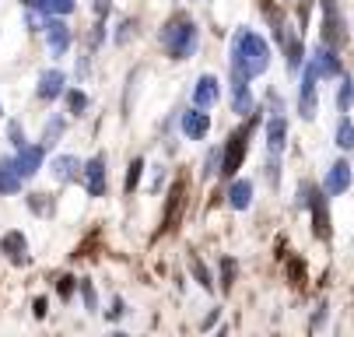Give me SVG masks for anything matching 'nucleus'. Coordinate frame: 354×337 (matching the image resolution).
<instances>
[{
	"mask_svg": "<svg viewBox=\"0 0 354 337\" xmlns=\"http://www.w3.org/2000/svg\"><path fill=\"white\" fill-rule=\"evenodd\" d=\"M228 67H232V78H257L270 67V46L263 35L249 32V28H239L235 39H232V57H228Z\"/></svg>",
	"mask_w": 354,
	"mask_h": 337,
	"instance_id": "f257e3e1",
	"label": "nucleus"
},
{
	"mask_svg": "<svg viewBox=\"0 0 354 337\" xmlns=\"http://www.w3.org/2000/svg\"><path fill=\"white\" fill-rule=\"evenodd\" d=\"M196 25L186 18V15H172L162 28V46L172 60H189L193 50H196Z\"/></svg>",
	"mask_w": 354,
	"mask_h": 337,
	"instance_id": "f03ea898",
	"label": "nucleus"
},
{
	"mask_svg": "<svg viewBox=\"0 0 354 337\" xmlns=\"http://www.w3.org/2000/svg\"><path fill=\"white\" fill-rule=\"evenodd\" d=\"M252 127H257V120H249L245 127H239V130L228 137V144L221 148V172H225L228 179L242 169V158H245V148H249V134H252Z\"/></svg>",
	"mask_w": 354,
	"mask_h": 337,
	"instance_id": "7ed1b4c3",
	"label": "nucleus"
},
{
	"mask_svg": "<svg viewBox=\"0 0 354 337\" xmlns=\"http://www.w3.org/2000/svg\"><path fill=\"white\" fill-rule=\"evenodd\" d=\"M301 204L313 208V232L316 239H330V208H326V197L319 190H313L309 183H301Z\"/></svg>",
	"mask_w": 354,
	"mask_h": 337,
	"instance_id": "20e7f679",
	"label": "nucleus"
},
{
	"mask_svg": "<svg viewBox=\"0 0 354 337\" xmlns=\"http://www.w3.org/2000/svg\"><path fill=\"white\" fill-rule=\"evenodd\" d=\"M323 42L333 46V50H340V46L347 42V28H344L337 0H323Z\"/></svg>",
	"mask_w": 354,
	"mask_h": 337,
	"instance_id": "39448f33",
	"label": "nucleus"
},
{
	"mask_svg": "<svg viewBox=\"0 0 354 337\" xmlns=\"http://www.w3.org/2000/svg\"><path fill=\"white\" fill-rule=\"evenodd\" d=\"M316 81H319V71L309 64L306 74H301V88H298V113L301 120H316Z\"/></svg>",
	"mask_w": 354,
	"mask_h": 337,
	"instance_id": "423d86ee",
	"label": "nucleus"
},
{
	"mask_svg": "<svg viewBox=\"0 0 354 337\" xmlns=\"http://www.w3.org/2000/svg\"><path fill=\"white\" fill-rule=\"evenodd\" d=\"M42 32H46V42H49V53H53V57H64L71 50V28H67V21L60 15L49 18L42 25Z\"/></svg>",
	"mask_w": 354,
	"mask_h": 337,
	"instance_id": "0eeeda50",
	"label": "nucleus"
},
{
	"mask_svg": "<svg viewBox=\"0 0 354 337\" xmlns=\"http://www.w3.org/2000/svg\"><path fill=\"white\" fill-rule=\"evenodd\" d=\"M274 32H277V39H281V50H284L288 71H298L301 60H306V46H301V35H298V32H288V25H277Z\"/></svg>",
	"mask_w": 354,
	"mask_h": 337,
	"instance_id": "6e6552de",
	"label": "nucleus"
},
{
	"mask_svg": "<svg viewBox=\"0 0 354 337\" xmlns=\"http://www.w3.org/2000/svg\"><path fill=\"white\" fill-rule=\"evenodd\" d=\"M84 190L91 197H106V155H95L84 165Z\"/></svg>",
	"mask_w": 354,
	"mask_h": 337,
	"instance_id": "1a4fd4ad",
	"label": "nucleus"
},
{
	"mask_svg": "<svg viewBox=\"0 0 354 337\" xmlns=\"http://www.w3.org/2000/svg\"><path fill=\"white\" fill-rule=\"evenodd\" d=\"M42 155H46V144H25V148H18V158H15L18 172L25 179H32L42 169Z\"/></svg>",
	"mask_w": 354,
	"mask_h": 337,
	"instance_id": "9d476101",
	"label": "nucleus"
},
{
	"mask_svg": "<svg viewBox=\"0 0 354 337\" xmlns=\"http://www.w3.org/2000/svg\"><path fill=\"white\" fill-rule=\"evenodd\" d=\"M309 64L319 71V78H337L340 74V57H337V50L333 46H316V53L309 57Z\"/></svg>",
	"mask_w": 354,
	"mask_h": 337,
	"instance_id": "9b49d317",
	"label": "nucleus"
},
{
	"mask_svg": "<svg viewBox=\"0 0 354 337\" xmlns=\"http://www.w3.org/2000/svg\"><path fill=\"white\" fill-rule=\"evenodd\" d=\"M207 130H211V116L200 109V106L189 109V113H183V134H186L189 140H204Z\"/></svg>",
	"mask_w": 354,
	"mask_h": 337,
	"instance_id": "f8f14e48",
	"label": "nucleus"
},
{
	"mask_svg": "<svg viewBox=\"0 0 354 337\" xmlns=\"http://www.w3.org/2000/svg\"><path fill=\"white\" fill-rule=\"evenodd\" d=\"M64 84H67L64 71H46V74L39 78V99H42V102L60 99V95H64Z\"/></svg>",
	"mask_w": 354,
	"mask_h": 337,
	"instance_id": "ddd939ff",
	"label": "nucleus"
},
{
	"mask_svg": "<svg viewBox=\"0 0 354 337\" xmlns=\"http://www.w3.org/2000/svg\"><path fill=\"white\" fill-rule=\"evenodd\" d=\"M193 102H196L200 109H211V106L218 102V78H211V74L200 78L196 88H193Z\"/></svg>",
	"mask_w": 354,
	"mask_h": 337,
	"instance_id": "4468645a",
	"label": "nucleus"
},
{
	"mask_svg": "<svg viewBox=\"0 0 354 337\" xmlns=\"http://www.w3.org/2000/svg\"><path fill=\"white\" fill-rule=\"evenodd\" d=\"M232 113L235 116H249L252 113V95H249V84L242 78H232Z\"/></svg>",
	"mask_w": 354,
	"mask_h": 337,
	"instance_id": "2eb2a0df",
	"label": "nucleus"
},
{
	"mask_svg": "<svg viewBox=\"0 0 354 337\" xmlns=\"http://www.w3.org/2000/svg\"><path fill=\"white\" fill-rule=\"evenodd\" d=\"M21 172L15 165V158H0V194H18L21 190Z\"/></svg>",
	"mask_w": 354,
	"mask_h": 337,
	"instance_id": "dca6fc26",
	"label": "nucleus"
},
{
	"mask_svg": "<svg viewBox=\"0 0 354 337\" xmlns=\"http://www.w3.org/2000/svg\"><path fill=\"white\" fill-rule=\"evenodd\" d=\"M347 186H351V165L340 158V162H333L330 172H326V194H344Z\"/></svg>",
	"mask_w": 354,
	"mask_h": 337,
	"instance_id": "f3484780",
	"label": "nucleus"
},
{
	"mask_svg": "<svg viewBox=\"0 0 354 337\" xmlns=\"http://www.w3.org/2000/svg\"><path fill=\"white\" fill-rule=\"evenodd\" d=\"M284 144H288V120H284V116H274V120L267 123V148H270L274 155H281Z\"/></svg>",
	"mask_w": 354,
	"mask_h": 337,
	"instance_id": "a211bd4d",
	"label": "nucleus"
},
{
	"mask_svg": "<svg viewBox=\"0 0 354 337\" xmlns=\"http://www.w3.org/2000/svg\"><path fill=\"white\" fill-rule=\"evenodd\" d=\"M0 250H4L15 264H25V260H28V257H25V253H28V243H25L21 232H8L4 239H0Z\"/></svg>",
	"mask_w": 354,
	"mask_h": 337,
	"instance_id": "6ab92c4d",
	"label": "nucleus"
},
{
	"mask_svg": "<svg viewBox=\"0 0 354 337\" xmlns=\"http://www.w3.org/2000/svg\"><path fill=\"white\" fill-rule=\"evenodd\" d=\"M249 201H252V183H249V179H235L232 190H228V204H232L235 211H245Z\"/></svg>",
	"mask_w": 354,
	"mask_h": 337,
	"instance_id": "aec40b11",
	"label": "nucleus"
},
{
	"mask_svg": "<svg viewBox=\"0 0 354 337\" xmlns=\"http://www.w3.org/2000/svg\"><path fill=\"white\" fill-rule=\"evenodd\" d=\"M49 169H53V176H57V179H64V183H67V179H74V176H77L81 162H77L74 155H60V158H53V165H49Z\"/></svg>",
	"mask_w": 354,
	"mask_h": 337,
	"instance_id": "412c9836",
	"label": "nucleus"
},
{
	"mask_svg": "<svg viewBox=\"0 0 354 337\" xmlns=\"http://www.w3.org/2000/svg\"><path fill=\"white\" fill-rule=\"evenodd\" d=\"M337 148H340V152H351V148H354V123H351L347 113L337 120Z\"/></svg>",
	"mask_w": 354,
	"mask_h": 337,
	"instance_id": "4be33fe9",
	"label": "nucleus"
},
{
	"mask_svg": "<svg viewBox=\"0 0 354 337\" xmlns=\"http://www.w3.org/2000/svg\"><path fill=\"white\" fill-rule=\"evenodd\" d=\"M32 4L42 11V15H71L74 11V4H77V0H32Z\"/></svg>",
	"mask_w": 354,
	"mask_h": 337,
	"instance_id": "5701e85b",
	"label": "nucleus"
},
{
	"mask_svg": "<svg viewBox=\"0 0 354 337\" xmlns=\"http://www.w3.org/2000/svg\"><path fill=\"white\" fill-rule=\"evenodd\" d=\"M351 106H354V78H340V88H337V109L340 113H351Z\"/></svg>",
	"mask_w": 354,
	"mask_h": 337,
	"instance_id": "b1692460",
	"label": "nucleus"
},
{
	"mask_svg": "<svg viewBox=\"0 0 354 337\" xmlns=\"http://www.w3.org/2000/svg\"><path fill=\"white\" fill-rule=\"evenodd\" d=\"M64 116H53V120H49L46 123V130H42V144H46V148H53V144L60 140V134H64Z\"/></svg>",
	"mask_w": 354,
	"mask_h": 337,
	"instance_id": "393cba45",
	"label": "nucleus"
},
{
	"mask_svg": "<svg viewBox=\"0 0 354 337\" xmlns=\"http://www.w3.org/2000/svg\"><path fill=\"white\" fill-rule=\"evenodd\" d=\"M67 106H71V113H77V116H81V113L88 109V95H84V91H77V88H71V91H67Z\"/></svg>",
	"mask_w": 354,
	"mask_h": 337,
	"instance_id": "a878e982",
	"label": "nucleus"
},
{
	"mask_svg": "<svg viewBox=\"0 0 354 337\" xmlns=\"http://www.w3.org/2000/svg\"><path fill=\"white\" fill-rule=\"evenodd\" d=\"M140 172H144V162L137 158V162H130V172H127V183H123V190L127 194H133L137 190V183H140Z\"/></svg>",
	"mask_w": 354,
	"mask_h": 337,
	"instance_id": "bb28decb",
	"label": "nucleus"
},
{
	"mask_svg": "<svg viewBox=\"0 0 354 337\" xmlns=\"http://www.w3.org/2000/svg\"><path fill=\"white\" fill-rule=\"evenodd\" d=\"M232 281H235V264L225 257L221 260V288H225V292H232Z\"/></svg>",
	"mask_w": 354,
	"mask_h": 337,
	"instance_id": "cd10ccee",
	"label": "nucleus"
},
{
	"mask_svg": "<svg viewBox=\"0 0 354 337\" xmlns=\"http://www.w3.org/2000/svg\"><path fill=\"white\" fill-rule=\"evenodd\" d=\"M74 288H77V277H71V274H64V277L57 281V292H60V299H71V295H74Z\"/></svg>",
	"mask_w": 354,
	"mask_h": 337,
	"instance_id": "c85d7f7f",
	"label": "nucleus"
},
{
	"mask_svg": "<svg viewBox=\"0 0 354 337\" xmlns=\"http://www.w3.org/2000/svg\"><path fill=\"white\" fill-rule=\"evenodd\" d=\"M81 295H84V306H88V313H91V309H98V295H95L91 281H81Z\"/></svg>",
	"mask_w": 354,
	"mask_h": 337,
	"instance_id": "c756f323",
	"label": "nucleus"
},
{
	"mask_svg": "<svg viewBox=\"0 0 354 337\" xmlns=\"http://www.w3.org/2000/svg\"><path fill=\"white\" fill-rule=\"evenodd\" d=\"M193 274H196V281L204 284V288H214V284H211V271L200 264V260H193Z\"/></svg>",
	"mask_w": 354,
	"mask_h": 337,
	"instance_id": "7c9ffc66",
	"label": "nucleus"
},
{
	"mask_svg": "<svg viewBox=\"0 0 354 337\" xmlns=\"http://www.w3.org/2000/svg\"><path fill=\"white\" fill-rule=\"evenodd\" d=\"M8 137H11L15 148H25V134H21V127H18V123H11V127H8Z\"/></svg>",
	"mask_w": 354,
	"mask_h": 337,
	"instance_id": "2f4dec72",
	"label": "nucleus"
},
{
	"mask_svg": "<svg viewBox=\"0 0 354 337\" xmlns=\"http://www.w3.org/2000/svg\"><path fill=\"white\" fill-rule=\"evenodd\" d=\"M32 313H35V316L42 320V316H46V299H35V306H32Z\"/></svg>",
	"mask_w": 354,
	"mask_h": 337,
	"instance_id": "473e14b6",
	"label": "nucleus"
},
{
	"mask_svg": "<svg viewBox=\"0 0 354 337\" xmlns=\"http://www.w3.org/2000/svg\"><path fill=\"white\" fill-rule=\"evenodd\" d=\"M120 316H123V302L116 299V302H113V309H109V320H120Z\"/></svg>",
	"mask_w": 354,
	"mask_h": 337,
	"instance_id": "72a5a7b5",
	"label": "nucleus"
},
{
	"mask_svg": "<svg viewBox=\"0 0 354 337\" xmlns=\"http://www.w3.org/2000/svg\"><path fill=\"white\" fill-rule=\"evenodd\" d=\"M95 8H98V15H106V11H109V0H98Z\"/></svg>",
	"mask_w": 354,
	"mask_h": 337,
	"instance_id": "f704fd0d",
	"label": "nucleus"
},
{
	"mask_svg": "<svg viewBox=\"0 0 354 337\" xmlns=\"http://www.w3.org/2000/svg\"><path fill=\"white\" fill-rule=\"evenodd\" d=\"M21 4H28V8H32V0H21Z\"/></svg>",
	"mask_w": 354,
	"mask_h": 337,
	"instance_id": "c9c22d12",
	"label": "nucleus"
}]
</instances>
